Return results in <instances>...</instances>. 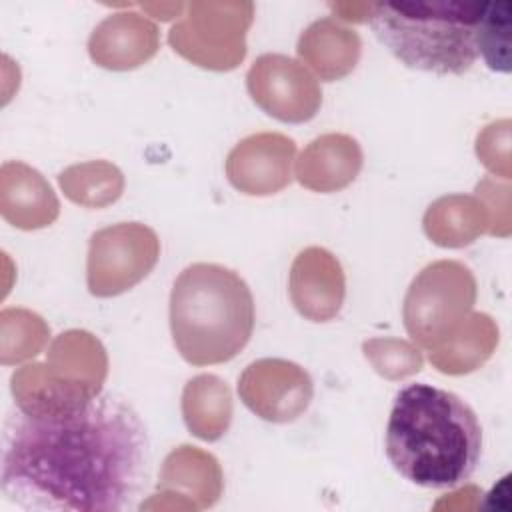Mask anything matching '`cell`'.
<instances>
[{"instance_id": "cell-4", "label": "cell", "mask_w": 512, "mask_h": 512, "mask_svg": "<svg viewBox=\"0 0 512 512\" xmlns=\"http://www.w3.org/2000/svg\"><path fill=\"white\" fill-rule=\"evenodd\" d=\"M482 0H400L368 6V24L404 66L460 76L478 58L476 22Z\"/></svg>"}, {"instance_id": "cell-1", "label": "cell", "mask_w": 512, "mask_h": 512, "mask_svg": "<svg viewBox=\"0 0 512 512\" xmlns=\"http://www.w3.org/2000/svg\"><path fill=\"white\" fill-rule=\"evenodd\" d=\"M148 434L114 394L48 392L18 408L2 432V496L22 510L120 512L148 476Z\"/></svg>"}, {"instance_id": "cell-3", "label": "cell", "mask_w": 512, "mask_h": 512, "mask_svg": "<svg viewBox=\"0 0 512 512\" xmlns=\"http://www.w3.org/2000/svg\"><path fill=\"white\" fill-rule=\"evenodd\" d=\"M254 298L230 268L198 262L184 268L170 292V332L194 366L232 360L254 330Z\"/></svg>"}, {"instance_id": "cell-5", "label": "cell", "mask_w": 512, "mask_h": 512, "mask_svg": "<svg viewBox=\"0 0 512 512\" xmlns=\"http://www.w3.org/2000/svg\"><path fill=\"white\" fill-rule=\"evenodd\" d=\"M510 30H512V2L482 0L476 22V50L486 66L494 72L508 74L510 60Z\"/></svg>"}, {"instance_id": "cell-2", "label": "cell", "mask_w": 512, "mask_h": 512, "mask_svg": "<svg viewBox=\"0 0 512 512\" xmlns=\"http://www.w3.org/2000/svg\"><path fill=\"white\" fill-rule=\"evenodd\" d=\"M482 454V426L458 394L416 382L394 396L386 424V458L408 482L454 488L466 482Z\"/></svg>"}]
</instances>
